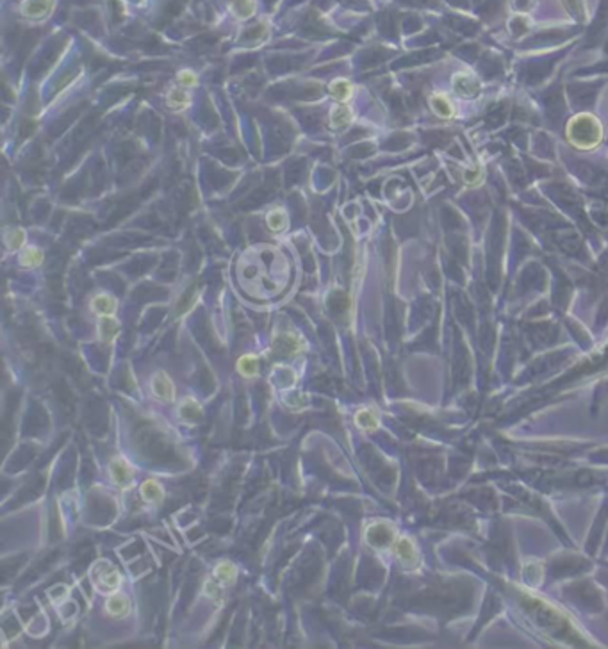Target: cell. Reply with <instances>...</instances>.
<instances>
[{
  "label": "cell",
  "instance_id": "obj_1",
  "mask_svg": "<svg viewBox=\"0 0 608 649\" xmlns=\"http://www.w3.org/2000/svg\"><path fill=\"white\" fill-rule=\"evenodd\" d=\"M573 127H576L580 130L578 137H574V143L580 145V148H591L598 143L599 139V127L591 116H581L580 119L573 123Z\"/></svg>",
  "mask_w": 608,
  "mask_h": 649
},
{
  "label": "cell",
  "instance_id": "obj_2",
  "mask_svg": "<svg viewBox=\"0 0 608 649\" xmlns=\"http://www.w3.org/2000/svg\"><path fill=\"white\" fill-rule=\"evenodd\" d=\"M152 389H154V393L157 394L159 398H162V400H172L173 398V386L168 376L162 375V373L154 376V380H152Z\"/></svg>",
  "mask_w": 608,
  "mask_h": 649
},
{
  "label": "cell",
  "instance_id": "obj_3",
  "mask_svg": "<svg viewBox=\"0 0 608 649\" xmlns=\"http://www.w3.org/2000/svg\"><path fill=\"white\" fill-rule=\"evenodd\" d=\"M52 6V0H25L23 13L29 16H41Z\"/></svg>",
  "mask_w": 608,
  "mask_h": 649
},
{
  "label": "cell",
  "instance_id": "obj_4",
  "mask_svg": "<svg viewBox=\"0 0 608 649\" xmlns=\"http://www.w3.org/2000/svg\"><path fill=\"white\" fill-rule=\"evenodd\" d=\"M93 309H95L96 313L109 316V314H113L114 309H116V302H114L111 296H106V295L96 296V298L93 300Z\"/></svg>",
  "mask_w": 608,
  "mask_h": 649
},
{
  "label": "cell",
  "instance_id": "obj_5",
  "mask_svg": "<svg viewBox=\"0 0 608 649\" xmlns=\"http://www.w3.org/2000/svg\"><path fill=\"white\" fill-rule=\"evenodd\" d=\"M113 476L118 484H125V482H129L130 476H132V471H130V467L127 466L123 460H114L113 462Z\"/></svg>",
  "mask_w": 608,
  "mask_h": 649
},
{
  "label": "cell",
  "instance_id": "obj_6",
  "mask_svg": "<svg viewBox=\"0 0 608 649\" xmlns=\"http://www.w3.org/2000/svg\"><path fill=\"white\" fill-rule=\"evenodd\" d=\"M107 610H109L113 615H118V617H120V615L127 614V610H129V603H127V599L123 596H114L107 601Z\"/></svg>",
  "mask_w": 608,
  "mask_h": 649
},
{
  "label": "cell",
  "instance_id": "obj_7",
  "mask_svg": "<svg viewBox=\"0 0 608 649\" xmlns=\"http://www.w3.org/2000/svg\"><path fill=\"white\" fill-rule=\"evenodd\" d=\"M352 122V112L346 106H339L332 114V125L334 127H345Z\"/></svg>",
  "mask_w": 608,
  "mask_h": 649
},
{
  "label": "cell",
  "instance_id": "obj_8",
  "mask_svg": "<svg viewBox=\"0 0 608 649\" xmlns=\"http://www.w3.org/2000/svg\"><path fill=\"white\" fill-rule=\"evenodd\" d=\"M330 91L337 100H346L352 95V86H350L348 81H335L334 84H332Z\"/></svg>",
  "mask_w": 608,
  "mask_h": 649
},
{
  "label": "cell",
  "instance_id": "obj_9",
  "mask_svg": "<svg viewBox=\"0 0 608 649\" xmlns=\"http://www.w3.org/2000/svg\"><path fill=\"white\" fill-rule=\"evenodd\" d=\"M141 494H143L148 501H157V499L162 498L161 487H159L157 484H154V482H147V484L141 487Z\"/></svg>",
  "mask_w": 608,
  "mask_h": 649
},
{
  "label": "cell",
  "instance_id": "obj_10",
  "mask_svg": "<svg viewBox=\"0 0 608 649\" xmlns=\"http://www.w3.org/2000/svg\"><path fill=\"white\" fill-rule=\"evenodd\" d=\"M285 225H287V220L282 211H273L267 214V227L271 230H282V228H285Z\"/></svg>",
  "mask_w": 608,
  "mask_h": 649
},
{
  "label": "cell",
  "instance_id": "obj_11",
  "mask_svg": "<svg viewBox=\"0 0 608 649\" xmlns=\"http://www.w3.org/2000/svg\"><path fill=\"white\" fill-rule=\"evenodd\" d=\"M187 102H189V97H187L186 91H182V89H175V91H172V95H169V99H168L169 107H173V109L186 107Z\"/></svg>",
  "mask_w": 608,
  "mask_h": 649
},
{
  "label": "cell",
  "instance_id": "obj_12",
  "mask_svg": "<svg viewBox=\"0 0 608 649\" xmlns=\"http://www.w3.org/2000/svg\"><path fill=\"white\" fill-rule=\"evenodd\" d=\"M41 259H43L41 252L36 250V248L27 250V252L21 255V262H23V266H38V264L41 262Z\"/></svg>",
  "mask_w": 608,
  "mask_h": 649
},
{
  "label": "cell",
  "instance_id": "obj_13",
  "mask_svg": "<svg viewBox=\"0 0 608 649\" xmlns=\"http://www.w3.org/2000/svg\"><path fill=\"white\" fill-rule=\"evenodd\" d=\"M218 576L223 582H234V578H236V567H234L232 564H229V562H223L218 567Z\"/></svg>",
  "mask_w": 608,
  "mask_h": 649
},
{
  "label": "cell",
  "instance_id": "obj_14",
  "mask_svg": "<svg viewBox=\"0 0 608 649\" xmlns=\"http://www.w3.org/2000/svg\"><path fill=\"white\" fill-rule=\"evenodd\" d=\"M239 369H241V373H245V375H253V373L257 371V360L255 358L252 357V355H246V357H243L239 360Z\"/></svg>",
  "mask_w": 608,
  "mask_h": 649
},
{
  "label": "cell",
  "instance_id": "obj_15",
  "mask_svg": "<svg viewBox=\"0 0 608 649\" xmlns=\"http://www.w3.org/2000/svg\"><path fill=\"white\" fill-rule=\"evenodd\" d=\"M182 414L187 419H198L200 418V407L194 401H187V403L182 405Z\"/></svg>",
  "mask_w": 608,
  "mask_h": 649
},
{
  "label": "cell",
  "instance_id": "obj_16",
  "mask_svg": "<svg viewBox=\"0 0 608 649\" xmlns=\"http://www.w3.org/2000/svg\"><path fill=\"white\" fill-rule=\"evenodd\" d=\"M116 332H118V325L114 323L113 320H106L102 323V335L106 337V339H111V337H114V335H116Z\"/></svg>",
  "mask_w": 608,
  "mask_h": 649
},
{
  "label": "cell",
  "instance_id": "obj_17",
  "mask_svg": "<svg viewBox=\"0 0 608 649\" xmlns=\"http://www.w3.org/2000/svg\"><path fill=\"white\" fill-rule=\"evenodd\" d=\"M179 81L182 82V86H186V88H191V86L197 84V77H194L193 71H180Z\"/></svg>",
  "mask_w": 608,
  "mask_h": 649
},
{
  "label": "cell",
  "instance_id": "obj_18",
  "mask_svg": "<svg viewBox=\"0 0 608 649\" xmlns=\"http://www.w3.org/2000/svg\"><path fill=\"white\" fill-rule=\"evenodd\" d=\"M21 243H23V232H20V230L13 232V234H11V239H9V245L16 248V246H20Z\"/></svg>",
  "mask_w": 608,
  "mask_h": 649
}]
</instances>
